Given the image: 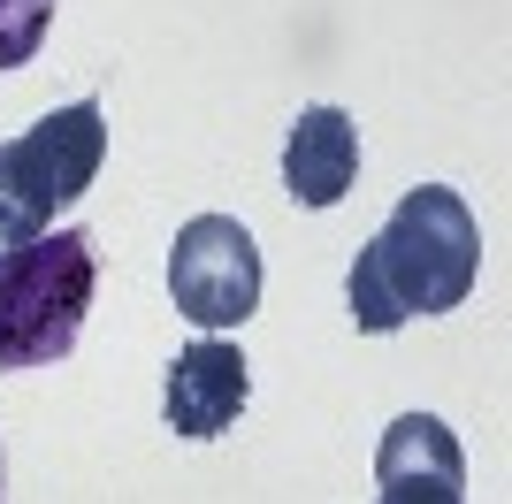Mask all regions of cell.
I'll return each instance as SVG.
<instances>
[{"instance_id": "obj_1", "label": "cell", "mask_w": 512, "mask_h": 504, "mask_svg": "<svg viewBox=\"0 0 512 504\" xmlns=\"http://www.w3.org/2000/svg\"><path fill=\"white\" fill-rule=\"evenodd\" d=\"M474 275H482V222L467 214V199L451 184H421L360 245L344 298H352V321L367 336H390V329H406L413 314L467 306Z\"/></svg>"}, {"instance_id": "obj_8", "label": "cell", "mask_w": 512, "mask_h": 504, "mask_svg": "<svg viewBox=\"0 0 512 504\" xmlns=\"http://www.w3.org/2000/svg\"><path fill=\"white\" fill-rule=\"evenodd\" d=\"M46 23H54V0H0V69H23L46 46Z\"/></svg>"}, {"instance_id": "obj_4", "label": "cell", "mask_w": 512, "mask_h": 504, "mask_svg": "<svg viewBox=\"0 0 512 504\" xmlns=\"http://www.w3.org/2000/svg\"><path fill=\"white\" fill-rule=\"evenodd\" d=\"M169 298L199 336L245 329L260 306V245L230 214H192L169 245Z\"/></svg>"}, {"instance_id": "obj_3", "label": "cell", "mask_w": 512, "mask_h": 504, "mask_svg": "<svg viewBox=\"0 0 512 504\" xmlns=\"http://www.w3.org/2000/svg\"><path fill=\"white\" fill-rule=\"evenodd\" d=\"M107 161V115L100 100H69L62 115L31 123L0 146V252L54 230V214L77 207Z\"/></svg>"}, {"instance_id": "obj_2", "label": "cell", "mask_w": 512, "mask_h": 504, "mask_svg": "<svg viewBox=\"0 0 512 504\" xmlns=\"http://www.w3.org/2000/svg\"><path fill=\"white\" fill-rule=\"evenodd\" d=\"M100 291V252L85 230H54L0 252V367H54L77 352V329Z\"/></svg>"}, {"instance_id": "obj_5", "label": "cell", "mask_w": 512, "mask_h": 504, "mask_svg": "<svg viewBox=\"0 0 512 504\" xmlns=\"http://www.w3.org/2000/svg\"><path fill=\"white\" fill-rule=\"evenodd\" d=\"M375 504H467V451L436 413H398L383 428Z\"/></svg>"}, {"instance_id": "obj_7", "label": "cell", "mask_w": 512, "mask_h": 504, "mask_svg": "<svg viewBox=\"0 0 512 504\" xmlns=\"http://www.w3.org/2000/svg\"><path fill=\"white\" fill-rule=\"evenodd\" d=\"M360 176V123L344 107H299V123L283 138V184L299 207H337Z\"/></svg>"}, {"instance_id": "obj_6", "label": "cell", "mask_w": 512, "mask_h": 504, "mask_svg": "<svg viewBox=\"0 0 512 504\" xmlns=\"http://www.w3.org/2000/svg\"><path fill=\"white\" fill-rule=\"evenodd\" d=\"M245 390H253V375H245V352L237 344H222V336H192L184 352H176L169 367V390H161V413H169L176 436H222L237 413H245Z\"/></svg>"}]
</instances>
